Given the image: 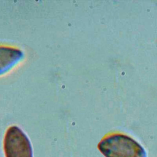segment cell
<instances>
[{"label": "cell", "mask_w": 157, "mask_h": 157, "mask_svg": "<svg viewBox=\"0 0 157 157\" xmlns=\"http://www.w3.org/2000/svg\"><path fill=\"white\" fill-rule=\"evenodd\" d=\"M23 53L18 48L0 44V75L12 69L23 58Z\"/></svg>", "instance_id": "cell-3"}, {"label": "cell", "mask_w": 157, "mask_h": 157, "mask_svg": "<svg viewBox=\"0 0 157 157\" xmlns=\"http://www.w3.org/2000/svg\"><path fill=\"white\" fill-rule=\"evenodd\" d=\"M4 150L6 157H33L31 142L17 126H10L4 139Z\"/></svg>", "instance_id": "cell-2"}, {"label": "cell", "mask_w": 157, "mask_h": 157, "mask_svg": "<svg viewBox=\"0 0 157 157\" xmlns=\"http://www.w3.org/2000/svg\"><path fill=\"white\" fill-rule=\"evenodd\" d=\"M98 148L105 157H147L145 149L139 142L121 133L105 136Z\"/></svg>", "instance_id": "cell-1"}]
</instances>
